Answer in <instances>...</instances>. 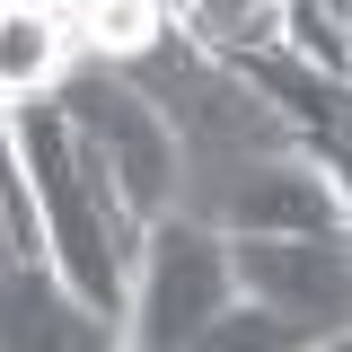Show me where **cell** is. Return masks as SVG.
Masks as SVG:
<instances>
[{
    "mask_svg": "<svg viewBox=\"0 0 352 352\" xmlns=\"http://www.w3.org/2000/svg\"><path fill=\"white\" fill-rule=\"evenodd\" d=\"M9 141H18V176H27V212H36V256L80 291L88 308L124 317L132 300V264H141V229L150 220L115 194V176L97 168L62 97L9 106Z\"/></svg>",
    "mask_w": 352,
    "mask_h": 352,
    "instance_id": "obj_1",
    "label": "cell"
},
{
    "mask_svg": "<svg viewBox=\"0 0 352 352\" xmlns=\"http://www.w3.org/2000/svg\"><path fill=\"white\" fill-rule=\"evenodd\" d=\"M53 97H62L71 132L97 150V168L115 176V194H124L141 220H168L176 203H185V150H176V124L115 71V62H80Z\"/></svg>",
    "mask_w": 352,
    "mask_h": 352,
    "instance_id": "obj_2",
    "label": "cell"
},
{
    "mask_svg": "<svg viewBox=\"0 0 352 352\" xmlns=\"http://www.w3.org/2000/svg\"><path fill=\"white\" fill-rule=\"evenodd\" d=\"M229 300H238L229 238L212 220H194V212H168V220L141 229V264H132V300H124V344L185 352Z\"/></svg>",
    "mask_w": 352,
    "mask_h": 352,
    "instance_id": "obj_3",
    "label": "cell"
},
{
    "mask_svg": "<svg viewBox=\"0 0 352 352\" xmlns=\"http://www.w3.org/2000/svg\"><path fill=\"white\" fill-rule=\"evenodd\" d=\"M229 273H238V300L308 326L317 344L335 326H352V229H317V238H229Z\"/></svg>",
    "mask_w": 352,
    "mask_h": 352,
    "instance_id": "obj_4",
    "label": "cell"
},
{
    "mask_svg": "<svg viewBox=\"0 0 352 352\" xmlns=\"http://www.w3.org/2000/svg\"><path fill=\"white\" fill-rule=\"evenodd\" d=\"M194 220H212L220 238H317V229H352L344 194H335V176L300 159V150H273L256 168L220 176L203 203H185Z\"/></svg>",
    "mask_w": 352,
    "mask_h": 352,
    "instance_id": "obj_5",
    "label": "cell"
},
{
    "mask_svg": "<svg viewBox=\"0 0 352 352\" xmlns=\"http://www.w3.org/2000/svg\"><path fill=\"white\" fill-rule=\"evenodd\" d=\"M124 317L88 308L44 256H0V352H115Z\"/></svg>",
    "mask_w": 352,
    "mask_h": 352,
    "instance_id": "obj_6",
    "label": "cell"
},
{
    "mask_svg": "<svg viewBox=\"0 0 352 352\" xmlns=\"http://www.w3.org/2000/svg\"><path fill=\"white\" fill-rule=\"evenodd\" d=\"M80 71V27L62 0H0V106H36Z\"/></svg>",
    "mask_w": 352,
    "mask_h": 352,
    "instance_id": "obj_7",
    "label": "cell"
},
{
    "mask_svg": "<svg viewBox=\"0 0 352 352\" xmlns=\"http://www.w3.org/2000/svg\"><path fill=\"white\" fill-rule=\"evenodd\" d=\"M159 9H168V36L212 62H256L291 27V0H159Z\"/></svg>",
    "mask_w": 352,
    "mask_h": 352,
    "instance_id": "obj_8",
    "label": "cell"
},
{
    "mask_svg": "<svg viewBox=\"0 0 352 352\" xmlns=\"http://www.w3.org/2000/svg\"><path fill=\"white\" fill-rule=\"evenodd\" d=\"M71 27H80V53L88 62H141L150 44H168V9L159 0H80L71 9Z\"/></svg>",
    "mask_w": 352,
    "mask_h": 352,
    "instance_id": "obj_9",
    "label": "cell"
},
{
    "mask_svg": "<svg viewBox=\"0 0 352 352\" xmlns=\"http://www.w3.org/2000/svg\"><path fill=\"white\" fill-rule=\"evenodd\" d=\"M185 352H317V335L291 326V317H273V308H256V300H229Z\"/></svg>",
    "mask_w": 352,
    "mask_h": 352,
    "instance_id": "obj_10",
    "label": "cell"
},
{
    "mask_svg": "<svg viewBox=\"0 0 352 352\" xmlns=\"http://www.w3.org/2000/svg\"><path fill=\"white\" fill-rule=\"evenodd\" d=\"M317 352H352V326H335V335H326V344H317Z\"/></svg>",
    "mask_w": 352,
    "mask_h": 352,
    "instance_id": "obj_11",
    "label": "cell"
},
{
    "mask_svg": "<svg viewBox=\"0 0 352 352\" xmlns=\"http://www.w3.org/2000/svg\"><path fill=\"white\" fill-rule=\"evenodd\" d=\"M0 229H9V203H0Z\"/></svg>",
    "mask_w": 352,
    "mask_h": 352,
    "instance_id": "obj_12",
    "label": "cell"
},
{
    "mask_svg": "<svg viewBox=\"0 0 352 352\" xmlns=\"http://www.w3.org/2000/svg\"><path fill=\"white\" fill-rule=\"evenodd\" d=\"M115 352H141V344H115Z\"/></svg>",
    "mask_w": 352,
    "mask_h": 352,
    "instance_id": "obj_13",
    "label": "cell"
}]
</instances>
